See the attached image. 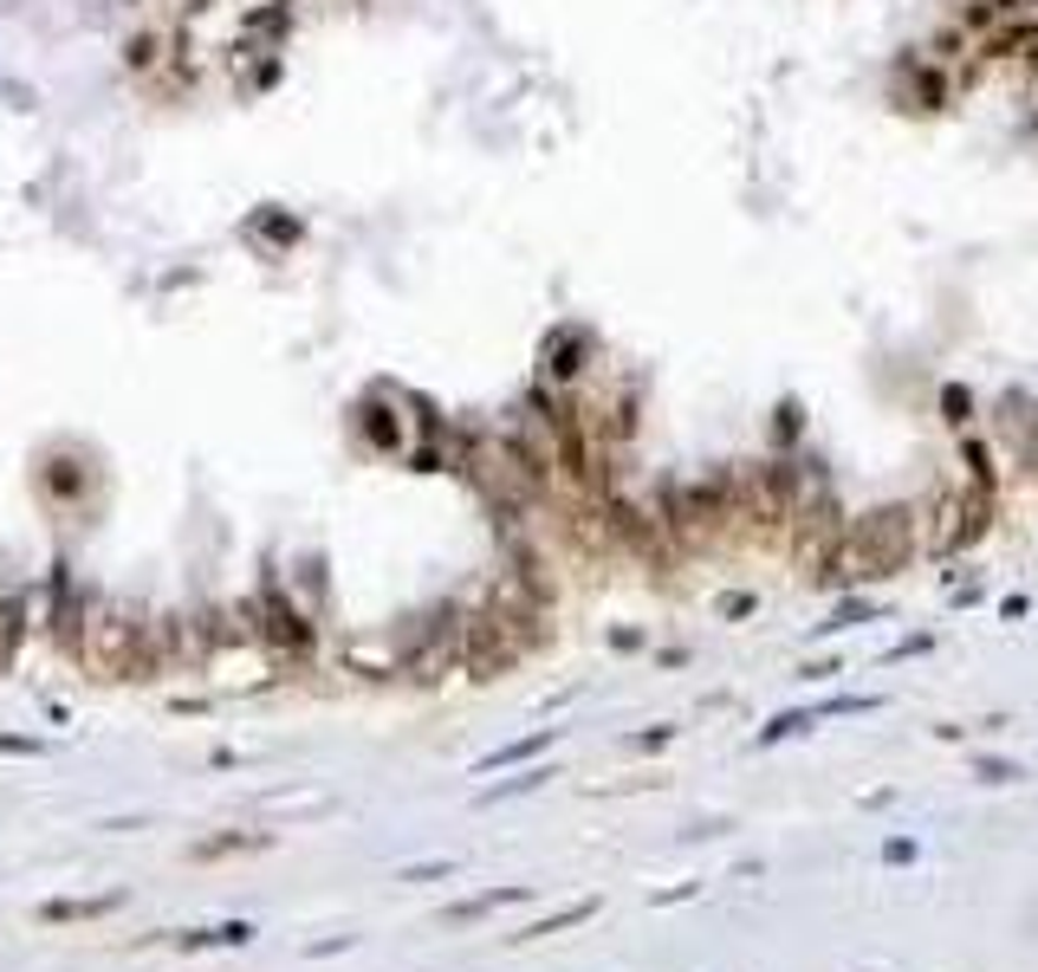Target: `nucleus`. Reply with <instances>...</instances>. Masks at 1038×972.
<instances>
[{
	"instance_id": "obj_1",
	"label": "nucleus",
	"mask_w": 1038,
	"mask_h": 972,
	"mask_svg": "<svg viewBox=\"0 0 1038 972\" xmlns=\"http://www.w3.org/2000/svg\"><path fill=\"white\" fill-rule=\"evenodd\" d=\"M59 635H65V648H72L92 675H105V681H124V675H149V668H156L149 622H143L136 609L111 604V597H72V591H65Z\"/></svg>"
},
{
	"instance_id": "obj_3",
	"label": "nucleus",
	"mask_w": 1038,
	"mask_h": 972,
	"mask_svg": "<svg viewBox=\"0 0 1038 972\" xmlns=\"http://www.w3.org/2000/svg\"><path fill=\"white\" fill-rule=\"evenodd\" d=\"M20 629H26V622H20V609L0 604V668L13 661V642H20Z\"/></svg>"
},
{
	"instance_id": "obj_4",
	"label": "nucleus",
	"mask_w": 1038,
	"mask_h": 972,
	"mask_svg": "<svg viewBox=\"0 0 1038 972\" xmlns=\"http://www.w3.org/2000/svg\"><path fill=\"white\" fill-rule=\"evenodd\" d=\"M72 486H85V467H72V461H52V467H46V493H72Z\"/></svg>"
},
{
	"instance_id": "obj_2",
	"label": "nucleus",
	"mask_w": 1038,
	"mask_h": 972,
	"mask_svg": "<svg viewBox=\"0 0 1038 972\" xmlns=\"http://www.w3.org/2000/svg\"><path fill=\"white\" fill-rule=\"evenodd\" d=\"M254 927L248 921H228V927H208V934H182V947H248Z\"/></svg>"
}]
</instances>
